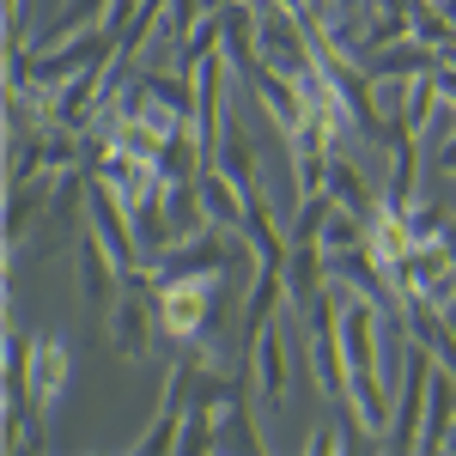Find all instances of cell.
I'll use <instances>...</instances> for the list:
<instances>
[{
	"instance_id": "1",
	"label": "cell",
	"mask_w": 456,
	"mask_h": 456,
	"mask_svg": "<svg viewBox=\"0 0 456 456\" xmlns=\"http://www.w3.org/2000/svg\"><path fill=\"white\" fill-rule=\"evenodd\" d=\"M219 286L225 274H189V281H159L152 286V311H159V329L195 347V341H213L219 329Z\"/></svg>"
},
{
	"instance_id": "2",
	"label": "cell",
	"mask_w": 456,
	"mask_h": 456,
	"mask_svg": "<svg viewBox=\"0 0 456 456\" xmlns=\"http://www.w3.org/2000/svg\"><path fill=\"white\" fill-rule=\"evenodd\" d=\"M432 378H438V353L426 347V341H408V359H402V402H395V420H389V432H384L389 451H420Z\"/></svg>"
},
{
	"instance_id": "3",
	"label": "cell",
	"mask_w": 456,
	"mask_h": 456,
	"mask_svg": "<svg viewBox=\"0 0 456 456\" xmlns=\"http://www.w3.org/2000/svg\"><path fill=\"white\" fill-rule=\"evenodd\" d=\"M195 371H201V353L183 347V365H171V378H165V402H159V414H152V426L134 438V451H141V456H171V451H183V420H189Z\"/></svg>"
},
{
	"instance_id": "4",
	"label": "cell",
	"mask_w": 456,
	"mask_h": 456,
	"mask_svg": "<svg viewBox=\"0 0 456 456\" xmlns=\"http://www.w3.org/2000/svg\"><path fill=\"white\" fill-rule=\"evenodd\" d=\"M359 68L371 73V86H378V79H402V86H408V79H420V73H438V68H444V55L408 31V37H395V43L365 49V55H359Z\"/></svg>"
},
{
	"instance_id": "5",
	"label": "cell",
	"mask_w": 456,
	"mask_h": 456,
	"mask_svg": "<svg viewBox=\"0 0 456 456\" xmlns=\"http://www.w3.org/2000/svg\"><path fill=\"white\" fill-rule=\"evenodd\" d=\"M152 322H159V311L146 305V292H141V286H122V292H116V305H110V347H116V359L146 353Z\"/></svg>"
},
{
	"instance_id": "6",
	"label": "cell",
	"mask_w": 456,
	"mask_h": 456,
	"mask_svg": "<svg viewBox=\"0 0 456 456\" xmlns=\"http://www.w3.org/2000/svg\"><path fill=\"white\" fill-rule=\"evenodd\" d=\"M249 389L262 408H281L286 395V341H281V316L249 341Z\"/></svg>"
},
{
	"instance_id": "7",
	"label": "cell",
	"mask_w": 456,
	"mask_h": 456,
	"mask_svg": "<svg viewBox=\"0 0 456 456\" xmlns=\"http://www.w3.org/2000/svg\"><path fill=\"white\" fill-rule=\"evenodd\" d=\"M116 286H122V274H116V262H110V249L92 238V225L79 232V292H86V311L110 316V305H116Z\"/></svg>"
},
{
	"instance_id": "8",
	"label": "cell",
	"mask_w": 456,
	"mask_h": 456,
	"mask_svg": "<svg viewBox=\"0 0 456 456\" xmlns=\"http://www.w3.org/2000/svg\"><path fill=\"white\" fill-rule=\"evenodd\" d=\"M195 189H201V213H208V225H225V232H238V225H244V189L219 171V165H208Z\"/></svg>"
},
{
	"instance_id": "9",
	"label": "cell",
	"mask_w": 456,
	"mask_h": 456,
	"mask_svg": "<svg viewBox=\"0 0 456 456\" xmlns=\"http://www.w3.org/2000/svg\"><path fill=\"white\" fill-rule=\"evenodd\" d=\"M456 432V378L438 365L432 378V402H426V432H420V451H444Z\"/></svg>"
},
{
	"instance_id": "10",
	"label": "cell",
	"mask_w": 456,
	"mask_h": 456,
	"mask_svg": "<svg viewBox=\"0 0 456 456\" xmlns=\"http://www.w3.org/2000/svg\"><path fill=\"white\" fill-rule=\"evenodd\" d=\"M432 176H456V128L432 146Z\"/></svg>"
},
{
	"instance_id": "11",
	"label": "cell",
	"mask_w": 456,
	"mask_h": 456,
	"mask_svg": "<svg viewBox=\"0 0 456 456\" xmlns=\"http://www.w3.org/2000/svg\"><path fill=\"white\" fill-rule=\"evenodd\" d=\"M438 86H444V104H456V61H444V68H438Z\"/></svg>"
}]
</instances>
